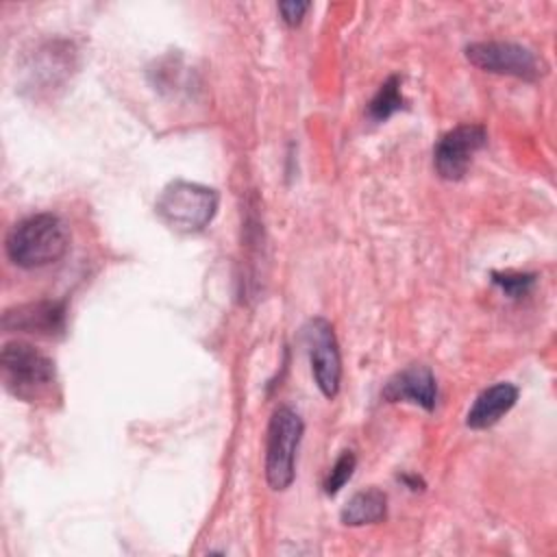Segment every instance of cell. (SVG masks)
Segmentation results:
<instances>
[{"mask_svg":"<svg viewBox=\"0 0 557 557\" xmlns=\"http://www.w3.org/2000/svg\"><path fill=\"white\" fill-rule=\"evenodd\" d=\"M70 248V231L54 213H35L20 220L7 235V255L17 268L57 263Z\"/></svg>","mask_w":557,"mask_h":557,"instance_id":"6da1fadb","label":"cell"},{"mask_svg":"<svg viewBox=\"0 0 557 557\" xmlns=\"http://www.w3.org/2000/svg\"><path fill=\"white\" fill-rule=\"evenodd\" d=\"M4 387L24 403L48 400L57 387L54 361L26 342H9L0 352Z\"/></svg>","mask_w":557,"mask_h":557,"instance_id":"7a4b0ae2","label":"cell"},{"mask_svg":"<svg viewBox=\"0 0 557 557\" xmlns=\"http://www.w3.org/2000/svg\"><path fill=\"white\" fill-rule=\"evenodd\" d=\"M157 215L178 233H198L218 211V191L189 181H172L157 198Z\"/></svg>","mask_w":557,"mask_h":557,"instance_id":"3957f363","label":"cell"},{"mask_svg":"<svg viewBox=\"0 0 557 557\" xmlns=\"http://www.w3.org/2000/svg\"><path fill=\"white\" fill-rule=\"evenodd\" d=\"M302 418L292 407H278L268 424L265 479L272 490H287L296 474V450L302 437Z\"/></svg>","mask_w":557,"mask_h":557,"instance_id":"277c9868","label":"cell"},{"mask_svg":"<svg viewBox=\"0 0 557 557\" xmlns=\"http://www.w3.org/2000/svg\"><path fill=\"white\" fill-rule=\"evenodd\" d=\"M466 59L490 74L535 81L542 76V61L535 52L516 41H476L466 48Z\"/></svg>","mask_w":557,"mask_h":557,"instance_id":"5b68a950","label":"cell"},{"mask_svg":"<svg viewBox=\"0 0 557 557\" xmlns=\"http://www.w3.org/2000/svg\"><path fill=\"white\" fill-rule=\"evenodd\" d=\"M313 379L326 398H335L342 381V357L333 324L326 318H311L302 329Z\"/></svg>","mask_w":557,"mask_h":557,"instance_id":"8992f818","label":"cell"},{"mask_svg":"<svg viewBox=\"0 0 557 557\" xmlns=\"http://www.w3.org/2000/svg\"><path fill=\"white\" fill-rule=\"evenodd\" d=\"M487 133L481 124H461L444 133L433 150V163L442 178L459 181L470 168L472 157L485 146Z\"/></svg>","mask_w":557,"mask_h":557,"instance_id":"52a82bcc","label":"cell"},{"mask_svg":"<svg viewBox=\"0 0 557 557\" xmlns=\"http://www.w3.org/2000/svg\"><path fill=\"white\" fill-rule=\"evenodd\" d=\"M2 326L39 337L61 335L65 329V305L57 300H39L13 307L4 313Z\"/></svg>","mask_w":557,"mask_h":557,"instance_id":"ba28073f","label":"cell"},{"mask_svg":"<svg viewBox=\"0 0 557 557\" xmlns=\"http://www.w3.org/2000/svg\"><path fill=\"white\" fill-rule=\"evenodd\" d=\"M383 400L387 403L407 400L431 411L437 400V383L431 368L422 363H413L396 372L383 387Z\"/></svg>","mask_w":557,"mask_h":557,"instance_id":"9c48e42d","label":"cell"},{"mask_svg":"<svg viewBox=\"0 0 557 557\" xmlns=\"http://www.w3.org/2000/svg\"><path fill=\"white\" fill-rule=\"evenodd\" d=\"M518 400V387L511 383H494L483 389L466 416L470 429H490L494 426Z\"/></svg>","mask_w":557,"mask_h":557,"instance_id":"30bf717a","label":"cell"},{"mask_svg":"<svg viewBox=\"0 0 557 557\" xmlns=\"http://www.w3.org/2000/svg\"><path fill=\"white\" fill-rule=\"evenodd\" d=\"M385 516H387V496L379 487H368L352 494L339 513L346 527L374 524L385 520Z\"/></svg>","mask_w":557,"mask_h":557,"instance_id":"8fae6325","label":"cell"},{"mask_svg":"<svg viewBox=\"0 0 557 557\" xmlns=\"http://www.w3.org/2000/svg\"><path fill=\"white\" fill-rule=\"evenodd\" d=\"M405 100L400 94V78L398 76H389L379 91L374 94V98L368 104V115L376 122L387 120L389 115H394L398 109H403Z\"/></svg>","mask_w":557,"mask_h":557,"instance_id":"7c38bea8","label":"cell"},{"mask_svg":"<svg viewBox=\"0 0 557 557\" xmlns=\"http://www.w3.org/2000/svg\"><path fill=\"white\" fill-rule=\"evenodd\" d=\"M355 466H357L355 453H352V450H344V453L335 459L333 468L329 470V474H326V479H324V485H322V487H324V494H329V496L337 494V492L344 487V483L352 476Z\"/></svg>","mask_w":557,"mask_h":557,"instance_id":"4fadbf2b","label":"cell"},{"mask_svg":"<svg viewBox=\"0 0 557 557\" xmlns=\"http://www.w3.org/2000/svg\"><path fill=\"white\" fill-rule=\"evenodd\" d=\"M494 283L503 287L509 298L527 296L535 283V274H520V272H494Z\"/></svg>","mask_w":557,"mask_h":557,"instance_id":"5bb4252c","label":"cell"},{"mask_svg":"<svg viewBox=\"0 0 557 557\" xmlns=\"http://www.w3.org/2000/svg\"><path fill=\"white\" fill-rule=\"evenodd\" d=\"M309 7H311L309 2L289 0V2H281V4H278V13H281V17H283L285 24L296 26V24H300V20H302L305 13L309 11Z\"/></svg>","mask_w":557,"mask_h":557,"instance_id":"9a60e30c","label":"cell"}]
</instances>
